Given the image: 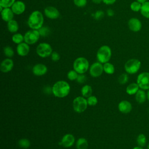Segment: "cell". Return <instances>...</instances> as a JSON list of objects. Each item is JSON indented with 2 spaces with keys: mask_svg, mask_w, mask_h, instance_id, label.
Instances as JSON below:
<instances>
[{
  "mask_svg": "<svg viewBox=\"0 0 149 149\" xmlns=\"http://www.w3.org/2000/svg\"><path fill=\"white\" fill-rule=\"evenodd\" d=\"M30 51V47L29 44L26 42H22L20 44H17L16 47V51L19 55L21 56H26Z\"/></svg>",
  "mask_w": 149,
  "mask_h": 149,
  "instance_id": "ac0fdd59",
  "label": "cell"
},
{
  "mask_svg": "<svg viewBox=\"0 0 149 149\" xmlns=\"http://www.w3.org/2000/svg\"><path fill=\"white\" fill-rule=\"evenodd\" d=\"M19 146L23 148H28L30 146V141L27 139H21L18 141Z\"/></svg>",
  "mask_w": 149,
  "mask_h": 149,
  "instance_id": "f546056e",
  "label": "cell"
},
{
  "mask_svg": "<svg viewBox=\"0 0 149 149\" xmlns=\"http://www.w3.org/2000/svg\"><path fill=\"white\" fill-rule=\"evenodd\" d=\"M37 55L41 58H46L51 55L52 48L51 46L47 42H42L38 45L36 48Z\"/></svg>",
  "mask_w": 149,
  "mask_h": 149,
  "instance_id": "52a82bcc",
  "label": "cell"
},
{
  "mask_svg": "<svg viewBox=\"0 0 149 149\" xmlns=\"http://www.w3.org/2000/svg\"><path fill=\"white\" fill-rule=\"evenodd\" d=\"M15 0H0V6L5 8H10L15 3Z\"/></svg>",
  "mask_w": 149,
  "mask_h": 149,
  "instance_id": "1f68e13d",
  "label": "cell"
},
{
  "mask_svg": "<svg viewBox=\"0 0 149 149\" xmlns=\"http://www.w3.org/2000/svg\"><path fill=\"white\" fill-rule=\"evenodd\" d=\"M147 149H149V143L147 144Z\"/></svg>",
  "mask_w": 149,
  "mask_h": 149,
  "instance_id": "7dc6e473",
  "label": "cell"
},
{
  "mask_svg": "<svg viewBox=\"0 0 149 149\" xmlns=\"http://www.w3.org/2000/svg\"><path fill=\"white\" fill-rule=\"evenodd\" d=\"M141 5H142V4H141L140 3L137 2V1H133L131 3V4L130 5V9L132 11L135 12H137L140 11Z\"/></svg>",
  "mask_w": 149,
  "mask_h": 149,
  "instance_id": "f1b7e54d",
  "label": "cell"
},
{
  "mask_svg": "<svg viewBox=\"0 0 149 149\" xmlns=\"http://www.w3.org/2000/svg\"><path fill=\"white\" fill-rule=\"evenodd\" d=\"M40 34L38 30H33L27 31L24 36V41L28 44H34L39 40Z\"/></svg>",
  "mask_w": 149,
  "mask_h": 149,
  "instance_id": "9c48e42d",
  "label": "cell"
},
{
  "mask_svg": "<svg viewBox=\"0 0 149 149\" xmlns=\"http://www.w3.org/2000/svg\"><path fill=\"white\" fill-rule=\"evenodd\" d=\"M146 90H142L140 88L138 91L135 94V100L136 102L139 104H143L145 102L147 98V93L145 91Z\"/></svg>",
  "mask_w": 149,
  "mask_h": 149,
  "instance_id": "ffe728a7",
  "label": "cell"
},
{
  "mask_svg": "<svg viewBox=\"0 0 149 149\" xmlns=\"http://www.w3.org/2000/svg\"><path fill=\"white\" fill-rule=\"evenodd\" d=\"M13 61L10 58H6L1 62L0 70L3 73H8L13 69Z\"/></svg>",
  "mask_w": 149,
  "mask_h": 149,
  "instance_id": "5bb4252c",
  "label": "cell"
},
{
  "mask_svg": "<svg viewBox=\"0 0 149 149\" xmlns=\"http://www.w3.org/2000/svg\"><path fill=\"white\" fill-rule=\"evenodd\" d=\"M102 1V0H92V2H94V3H96V4L100 3Z\"/></svg>",
  "mask_w": 149,
  "mask_h": 149,
  "instance_id": "7bdbcfd3",
  "label": "cell"
},
{
  "mask_svg": "<svg viewBox=\"0 0 149 149\" xmlns=\"http://www.w3.org/2000/svg\"><path fill=\"white\" fill-rule=\"evenodd\" d=\"M47 67L42 63H37L35 65L33 69L32 72L33 74L37 76H40L45 74L47 72Z\"/></svg>",
  "mask_w": 149,
  "mask_h": 149,
  "instance_id": "2e32d148",
  "label": "cell"
},
{
  "mask_svg": "<svg viewBox=\"0 0 149 149\" xmlns=\"http://www.w3.org/2000/svg\"><path fill=\"white\" fill-rule=\"evenodd\" d=\"M38 30L40 33V36H43V37L48 36L50 33V30H49V28L47 27H41Z\"/></svg>",
  "mask_w": 149,
  "mask_h": 149,
  "instance_id": "d590c367",
  "label": "cell"
},
{
  "mask_svg": "<svg viewBox=\"0 0 149 149\" xmlns=\"http://www.w3.org/2000/svg\"><path fill=\"white\" fill-rule=\"evenodd\" d=\"M7 28H8V30L10 33H16L17 31V30L19 29V24L16 20L13 19L8 22Z\"/></svg>",
  "mask_w": 149,
  "mask_h": 149,
  "instance_id": "7402d4cb",
  "label": "cell"
},
{
  "mask_svg": "<svg viewBox=\"0 0 149 149\" xmlns=\"http://www.w3.org/2000/svg\"><path fill=\"white\" fill-rule=\"evenodd\" d=\"M74 4L77 7H84L87 4V0H73Z\"/></svg>",
  "mask_w": 149,
  "mask_h": 149,
  "instance_id": "8d00e7d4",
  "label": "cell"
},
{
  "mask_svg": "<svg viewBox=\"0 0 149 149\" xmlns=\"http://www.w3.org/2000/svg\"><path fill=\"white\" fill-rule=\"evenodd\" d=\"M136 83L140 88L144 90L149 89V72H143L140 73L137 77Z\"/></svg>",
  "mask_w": 149,
  "mask_h": 149,
  "instance_id": "ba28073f",
  "label": "cell"
},
{
  "mask_svg": "<svg viewBox=\"0 0 149 149\" xmlns=\"http://www.w3.org/2000/svg\"><path fill=\"white\" fill-rule=\"evenodd\" d=\"M141 66V61L136 58H132L127 60L124 65L126 72L128 74H133L136 73Z\"/></svg>",
  "mask_w": 149,
  "mask_h": 149,
  "instance_id": "277c9868",
  "label": "cell"
},
{
  "mask_svg": "<svg viewBox=\"0 0 149 149\" xmlns=\"http://www.w3.org/2000/svg\"><path fill=\"white\" fill-rule=\"evenodd\" d=\"M104 16V12L102 10H97L94 14V18L96 20H101Z\"/></svg>",
  "mask_w": 149,
  "mask_h": 149,
  "instance_id": "74e56055",
  "label": "cell"
},
{
  "mask_svg": "<svg viewBox=\"0 0 149 149\" xmlns=\"http://www.w3.org/2000/svg\"><path fill=\"white\" fill-rule=\"evenodd\" d=\"M140 13L141 15L149 19V1H147L146 2L144 3L141 5V10H140Z\"/></svg>",
  "mask_w": 149,
  "mask_h": 149,
  "instance_id": "cb8c5ba5",
  "label": "cell"
},
{
  "mask_svg": "<svg viewBox=\"0 0 149 149\" xmlns=\"http://www.w3.org/2000/svg\"><path fill=\"white\" fill-rule=\"evenodd\" d=\"M129 29L133 32H139L142 28L141 21L136 17L130 18L127 23Z\"/></svg>",
  "mask_w": 149,
  "mask_h": 149,
  "instance_id": "8fae6325",
  "label": "cell"
},
{
  "mask_svg": "<svg viewBox=\"0 0 149 149\" xmlns=\"http://www.w3.org/2000/svg\"><path fill=\"white\" fill-rule=\"evenodd\" d=\"M112 55L111 48L108 45H102L97 52V58L98 62L101 63L108 62Z\"/></svg>",
  "mask_w": 149,
  "mask_h": 149,
  "instance_id": "3957f363",
  "label": "cell"
},
{
  "mask_svg": "<svg viewBox=\"0 0 149 149\" xmlns=\"http://www.w3.org/2000/svg\"><path fill=\"white\" fill-rule=\"evenodd\" d=\"M1 13L2 20L7 22L13 20L15 14L12 11V9H10L9 8H3L1 12Z\"/></svg>",
  "mask_w": 149,
  "mask_h": 149,
  "instance_id": "d6986e66",
  "label": "cell"
},
{
  "mask_svg": "<svg viewBox=\"0 0 149 149\" xmlns=\"http://www.w3.org/2000/svg\"><path fill=\"white\" fill-rule=\"evenodd\" d=\"M107 15L109 16H113L114 15V11L111 9H109L108 10H107Z\"/></svg>",
  "mask_w": 149,
  "mask_h": 149,
  "instance_id": "b9f144b4",
  "label": "cell"
},
{
  "mask_svg": "<svg viewBox=\"0 0 149 149\" xmlns=\"http://www.w3.org/2000/svg\"><path fill=\"white\" fill-rule=\"evenodd\" d=\"M147 100L149 101V89L147 91Z\"/></svg>",
  "mask_w": 149,
  "mask_h": 149,
  "instance_id": "bcb514c9",
  "label": "cell"
},
{
  "mask_svg": "<svg viewBox=\"0 0 149 149\" xmlns=\"http://www.w3.org/2000/svg\"><path fill=\"white\" fill-rule=\"evenodd\" d=\"M87 104L88 105L94 106L97 104L98 100L95 96L91 95L87 98Z\"/></svg>",
  "mask_w": 149,
  "mask_h": 149,
  "instance_id": "e575fe53",
  "label": "cell"
},
{
  "mask_svg": "<svg viewBox=\"0 0 149 149\" xmlns=\"http://www.w3.org/2000/svg\"><path fill=\"white\" fill-rule=\"evenodd\" d=\"M116 1V0H102V2L106 5H112Z\"/></svg>",
  "mask_w": 149,
  "mask_h": 149,
  "instance_id": "60d3db41",
  "label": "cell"
},
{
  "mask_svg": "<svg viewBox=\"0 0 149 149\" xmlns=\"http://www.w3.org/2000/svg\"><path fill=\"white\" fill-rule=\"evenodd\" d=\"M132 149H144V148H143V147H141L140 146H137V147H133Z\"/></svg>",
  "mask_w": 149,
  "mask_h": 149,
  "instance_id": "f6af8a7d",
  "label": "cell"
},
{
  "mask_svg": "<svg viewBox=\"0 0 149 149\" xmlns=\"http://www.w3.org/2000/svg\"><path fill=\"white\" fill-rule=\"evenodd\" d=\"M88 147V143L87 140L83 138H79L76 142L77 149H87Z\"/></svg>",
  "mask_w": 149,
  "mask_h": 149,
  "instance_id": "603a6c76",
  "label": "cell"
},
{
  "mask_svg": "<svg viewBox=\"0 0 149 149\" xmlns=\"http://www.w3.org/2000/svg\"><path fill=\"white\" fill-rule=\"evenodd\" d=\"M11 9L13 13L16 15H20L23 13L26 9L25 4L21 1H15L11 6Z\"/></svg>",
  "mask_w": 149,
  "mask_h": 149,
  "instance_id": "9a60e30c",
  "label": "cell"
},
{
  "mask_svg": "<svg viewBox=\"0 0 149 149\" xmlns=\"http://www.w3.org/2000/svg\"><path fill=\"white\" fill-rule=\"evenodd\" d=\"M3 53L9 58H12L14 55V51L10 46H6L3 48Z\"/></svg>",
  "mask_w": 149,
  "mask_h": 149,
  "instance_id": "4dcf8cb0",
  "label": "cell"
},
{
  "mask_svg": "<svg viewBox=\"0 0 149 149\" xmlns=\"http://www.w3.org/2000/svg\"><path fill=\"white\" fill-rule=\"evenodd\" d=\"M51 59L54 62H56L60 59V55L56 52H52V53L51 55Z\"/></svg>",
  "mask_w": 149,
  "mask_h": 149,
  "instance_id": "ab89813d",
  "label": "cell"
},
{
  "mask_svg": "<svg viewBox=\"0 0 149 149\" xmlns=\"http://www.w3.org/2000/svg\"><path fill=\"white\" fill-rule=\"evenodd\" d=\"M78 75H79L78 73L73 69V70H71L68 72V73L67 74V77L69 80L73 81V80L77 79Z\"/></svg>",
  "mask_w": 149,
  "mask_h": 149,
  "instance_id": "d6a6232c",
  "label": "cell"
},
{
  "mask_svg": "<svg viewBox=\"0 0 149 149\" xmlns=\"http://www.w3.org/2000/svg\"><path fill=\"white\" fill-rule=\"evenodd\" d=\"M118 109L123 113H128L132 109V105L127 100H122L118 104Z\"/></svg>",
  "mask_w": 149,
  "mask_h": 149,
  "instance_id": "e0dca14e",
  "label": "cell"
},
{
  "mask_svg": "<svg viewBox=\"0 0 149 149\" xmlns=\"http://www.w3.org/2000/svg\"><path fill=\"white\" fill-rule=\"evenodd\" d=\"M103 68H104V71L108 74H112L115 72L114 66L112 63H109V62L104 63Z\"/></svg>",
  "mask_w": 149,
  "mask_h": 149,
  "instance_id": "4316f807",
  "label": "cell"
},
{
  "mask_svg": "<svg viewBox=\"0 0 149 149\" xmlns=\"http://www.w3.org/2000/svg\"><path fill=\"white\" fill-rule=\"evenodd\" d=\"M137 1V2H139V3H140L141 4H143L144 3L146 2L147 1H148V0H136Z\"/></svg>",
  "mask_w": 149,
  "mask_h": 149,
  "instance_id": "ee69618b",
  "label": "cell"
},
{
  "mask_svg": "<svg viewBox=\"0 0 149 149\" xmlns=\"http://www.w3.org/2000/svg\"><path fill=\"white\" fill-rule=\"evenodd\" d=\"M129 80V76L127 73H122L118 77V82L120 84H126Z\"/></svg>",
  "mask_w": 149,
  "mask_h": 149,
  "instance_id": "836d02e7",
  "label": "cell"
},
{
  "mask_svg": "<svg viewBox=\"0 0 149 149\" xmlns=\"http://www.w3.org/2000/svg\"><path fill=\"white\" fill-rule=\"evenodd\" d=\"M104 71L103 65L100 62H97L93 63L89 69L90 75L93 77L100 76Z\"/></svg>",
  "mask_w": 149,
  "mask_h": 149,
  "instance_id": "30bf717a",
  "label": "cell"
},
{
  "mask_svg": "<svg viewBox=\"0 0 149 149\" xmlns=\"http://www.w3.org/2000/svg\"><path fill=\"white\" fill-rule=\"evenodd\" d=\"M12 40L13 42L19 44L24 41V36L20 33H15L12 36Z\"/></svg>",
  "mask_w": 149,
  "mask_h": 149,
  "instance_id": "83f0119b",
  "label": "cell"
},
{
  "mask_svg": "<svg viewBox=\"0 0 149 149\" xmlns=\"http://www.w3.org/2000/svg\"><path fill=\"white\" fill-rule=\"evenodd\" d=\"M93 92L92 88L89 85H84L81 89V93L83 97H88L91 95Z\"/></svg>",
  "mask_w": 149,
  "mask_h": 149,
  "instance_id": "484cf974",
  "label": "cell"
},
{
  "mask_svg": "<svg viewBox=\"0 0 149 149\" xmlns=\"http://www.w3.org/2000/svg\"><path fill=\"white\" fill-rule=\"evenodd\" d=\"M44 22L42 14L38 10L33 12L29 17L27 23L29 27L33 30L40 29Z\"/></svg>",
  "mask_w": 149,
  "mask_h": 149,
  "instance_id": "7a4b0ae2",
  "label": "cell"
},
{
  "mask_svg": "<svg viewBox=\"0 0 149 149\" xmlns=\"http://www.w3.org/2000/svg\"><path fill=\"white\" fill-rule=\"evenodd\" d=\"M77 83L82 84L86 81V76L83 74H79L76 79Z\"/></svg>",
  "mask_w": 149,
  "mask_h": 149,
  "instance_id": "f35d334b",
  "label": "cell"
},
{
  "mask_svg": "<svg viewBox=\"0 0 149 149\" xmlns=\"http://www.w3.org/2000/svg\"><path fill=\"white\" fill-rule=\"evenodd\" d=\"M147 137L143 133L139 134L136 138V143L138 146L144 147L147 144Z\"/></svg>",
  "mask_w": 149,
  "mask_h": 149,
  "instance_id": "d4e9b609",
  "label": "cell"
},
{
  "mask_svg": "<svg viewBox=\"0 0 149 149\" xmlns=\"http://www.w3.org/2000/svg\"><path fill=\"white\" fill-rule=\"evenodd\" d=\"M44 14L49 19H56L59 17V10L54 6H47L44 9Z\"/></svg>",
  "mask_w": 149,
  "mask_h": 149,
  "instance_id": "7c38bea8",
  "label": "cell"
},
{
  "mask_svg": "<svg viewBox=\"0 0 149 149\" xmlns=\"http://www.w3.org/2000/svg\"><path fill=\"white\" fill-rule=\"evenodd\" d=\"M148 114H149V107H148Z\"/></svg>",
  "mask_w": 149,
  "mask_h": 149,
  "instance_id": "c3c4849f",
  "label": "cell"
},
{
  "mask_svg": "<svg viewBox=\"0 0 149 149\" xmlns=\"http://www.w3.org/2000/svg\"><path fill=\"white\" fill-rule=\"evenodd\" d=\"M70 90L69 84L64 80L56 81L52 87V94L58 98H63L67 96L70 92Z\"/></svg>",
  "mask_w": 149,
  "mask_h": 149,
  "instance_id": "6da1fadb",
  "label": "cell"
},
{
  "mask_svg": "<svg viewBox=\"0 0 149 149\" xmlns=\"http://www.w3.org/2000/svg\"><path fill=\"white\" fill-rule=\"evenodd\" d=\"M140 89V87L137 83H132L129 84L126 88V92L129 95H135Z\"/></svg>",
  "mask_w": 149,
  "mask_h": 149,
  "instance_id": "44dd1931",
  "label": "cell"
},
{
  "mask_svg": "<svg viewBox=\"0 0 149 149\" xmlns=\"http://www.w3.org/2000/svg\"><path fill=\"white\" fill-rule=\"evenodd\" d=\"M74 141L75 139L73 135L71 134H66L63 136L61 141V144L65 148H69L73 145Z\"/></svg>",
  "mask_w": 149,
  "mask_h": 149,
  "instance_id": "4fadbf2b",
  "label": "cell"
},
{
  "mask_svg": "<svg viewBox=\"0 0 149 149\" xmlns=\"http://www.w3.org/2000/svg\"><path fill=\"white\" fill-rule=\"evenodd\" d=\"M87 105V100L84 97H77L73 101V108L77 113L84 112L86 109Z\"/></svg>",
  "mask_w": 149,
  "mask_h": 149,
  "instance_id": "8992f818",
  "label": "cell"
},
{
  "mask_svg": "<svg viewBox=\"0 0 149 149\" xmlns=\"http://www.w3.org/2000/svg\"><path fill=\"white\" fill-rule=\"evenodd\" d=\"M73 67V69L79 74H84L88 69L89 62L86 58L79 57L74 60Z\"/></svg>",
  "mask_w": 149,
  "mask_h": 149,
  "instance_id": "5b68a950",
  "label": "cell"
}]
</instances>
